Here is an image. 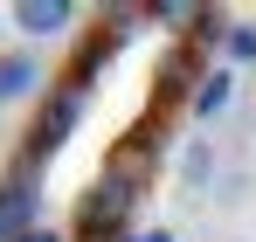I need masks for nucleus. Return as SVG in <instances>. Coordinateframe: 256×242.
<instances>
[{"instance_id": "nucleus-2", "label": "nucleus", "mask_w": 256, "mask_h": 242, "mask_svg": "<svg viewBox=\"0 0 256 242\" xmlns=\"http://www.w3.org/2000/svg\"><path fill=\"white\" fill-rule=\"evenodd\" d=\"M84 104H90V97H84V90H70V83H56V90H48L42 118H35V132H28V152H21V166H28V173H42V166L70 146V132L84 124Z\"/></svg>"}, {"instance_id": "nucleus-1", "label": "nucleus", "mask_w": 256, "mask_h": 242, "mask_svg": "<svg viewBox=\"0 0 256 242\" xmlns=\"http://www.w3.org/2000/svg\"><path fill=\"white\" fill-rule=\"evenodd\" d=\"M138 187H146V160H138V152L111 160L90 180L84 208H76V236L84 242H125V214H132V201H138Z\"/></svg>"}, {"instance_id": "nucleus-5", "label": "nucleus", "mask_w": 256, "mask_h": 242, "mask_svg": "<svg viewBox=\"0 0 256 242\" xmlns=\"http://www.w3.org/2000/svg\"><path fill=\"white\" fill-rule=\"evenodd\" d=\"M70 21H76V7H70V0H14V28H21L28 42L62 35Z\"/></svg>"}, {"instance_id": "nucleus-9", "label": "nucleus", "mask_w": 256, "mask_h": 242, "mask_svg": "<svg viewBox=\"0 0 256 242\" xmlns=\"http://www.w3.org/2000/svg\"><path fill=\"white\" fill-rule=\"evenodd\" d=\"M208 173H214V152H208V146H187V160H180V180L201 194V187H208Z\"/></svg>"}, {"instance_id": "nucleus-11", "label": "nucleus", "mask_w": 256, "mask_h": 242, "mask_svg": "<svg viewBox=\"0 0 256 242\" xmlns=\"http://www.w3.org/2000/svg\"><path fill=\"white\" fill-rule=\"evenodd\" d=\"M228 56L236 62H256V28L250 21H228Z\"/></svg>"}, {"instance_id": "nucleus-10", "label": "nucleus", "mask_w": 256, "mask_h": 242, "mask_svg": "<svg viewBox=\"0 0 256 242\" xmlns=\"http://www.w3.org/2000/svg\"><path fill=\"white\" fill-rule=\"evenodd\" d=\"M152 21H166V28H187L194 35V21H201V7H187V0H160V7H146Z\"/></svg>"}, {"instance_id": "nucleus-7", "label": "nucleus", "mask_w": 256, "mask_h": 242, "mask_svg": "<svg viewBox=\"0 0 256 242\" xmlns=\"http://www.w3.org/2000/svg\"><path fill=\"white\" fill-rule=\"evenodd\" d=\"M160 76H166L160 90H173V97L187 90V97H194V90H201V76H208V70H201V48H194V42H180L166 62H160Z\"/></svg>"}, {"instance_id": "nucleus-8", "label": "nucleus", "mask_w": 256, "mask_h": 242, "mask_svg": "<svg viewBox=\"0 0 256 242\" xmlns=\"http://www.w3.org/2000/svg\"><path fill=\"white\" fill-rule=\"evenodd\" d=\"M228 97H236V76H228V70H208L201 90L187 97V111H194V118H222V111H228Z\"/></svg>"}, {"instance_id": "nucleus-13", "label": "nucleus", "mask_w": 256, "mask_h": 242, "mask_svg": "<svg viewBox=\"0 0 256 242\" xmlns=\"http://www.w3.org/2000/svg\"><path fill=\"white\" fill-rule=\"evenodd\" d=\"M28 242H70V236H62V228H35Z\"/></svg>"}, {"instance_id": "nucleus-4", "label": "nucleus", "mask_w": 256, "mask_h": 242, "mask_svg": "<svg viewBox=\"0 0 256 242\" xmlns=\"http://www.w3.org/2000/svg\"><path fill=\"white\" fill-rule=\"evenodd\" d=\"M48 83L42 56L35 48H0V104H21V97H35Z\"/></svg>"}, {"instance_id": "nucleus-12", "label": "nucleus", "mask_w": 256, "mask_h": 242, "mask_svg": "<svg viewBox=\"0 0 256 242\" xmlns=\"http://www.w3.org/2000/svg\"><path fill=\"white\" fill-rule=\"evenodd\" d=\"M132 242H173V228H146V236H132Z\"/></svg>"}, {"instance_id": "nucleus-3", "label": "nucleus", "mask_w": 256, "mask_h": 242, "mask_svg": "<svg viewBox=\"0 0 256 242\" xmlns=\"http://www.w3.org/2000/svg\"><path fill=\"white\" fill-rule=\"evenodd\" d=\"M42 228V180L28 166H14L0 180V242H28Z\"/></svg>"}, {"instance_id": "nucleus-6", "label": "nucleus", "mask_w": 256, "mask_h": 242, "mask_svg": "<svg viewBox=\"0 0 256 242\" xmlns=\"http://www.w3.org/2000/svg\"><path fill=\"white\" fill-rule=\"evenodd\" d=\"M118 48H125V35H118V28H104V35H90L84 48H76V62H70V76H62V83L90 97V76H97V70H104V62H111Z\"/></svg>"}]
</instances>
